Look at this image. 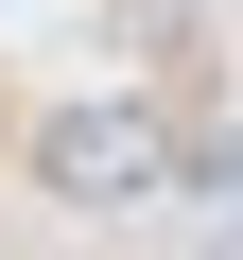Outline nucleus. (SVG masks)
<instances>
[{"label":"nucleus","instance_id":"nucleus-1","mask_svg":"<svg viewBox=\"0 0 243 260\" xmlns=\"http://www.w3.org/2000/svg\"><path fill=\"white\" fill-rule=\"evenodd\" d=\"M35 174H52L70 208H122V191H157V121H52Z\"/></svg>","mask_w":243,"mask_h":260}]
</instances>
